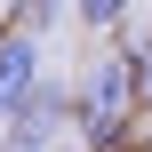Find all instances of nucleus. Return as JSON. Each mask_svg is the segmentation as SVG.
Returning a JSON list of instances; mask_svg holds the SVG:
<instances>
[{
	"mask_svg": "<svg viewBox=\"0 0 152 152\" xmlns=\"http://www.w3.org/2000/svg\"><path fill=\"white\" fill-rule=\"evenodd\" d=\"M128 112H136V48H112V56H96L88 64V80H80V136L88 144H112L120 128H128Z\"/></svg>",
	"mask_w": 152,
	"mask_h": 152,
	"instance_id": "obj_1",
	"label": "nucleus"
},
{
	"mask_svg": "<svg viewBox=\"0 0 152 152\" xmlns=\"http://www.w3.org/2000/svg\"><path fill=\"white\" fill-rule=\"evenodd\" d=\"M32 88H40V40H24L8 24V40H0V120H16L32 104Z\"/></svg>",
	"mask_w": 152,
	"mask_h": 152,
	"instance_id": "obj_2",
	"label": "nucleus"
},
{
	"mask_svg": "<svg viewBox=\"0 0 152 152\" xmlns=\"http://www.w3.org/2000/svg\"><path fill=\"white\" fill-rule=\"evenodd\" d=\"M56 128H64V88H56V80H40V88H32V104L8 120V152H48Z\"/></svg>",
	"mask_w": 152,
	"mask_h": 152,
	"instance_id": "obj_3",
	"label": "nucleus"
},
{
	"mask_svg": "<svg viewBox=\"0 0 152 152\" xmlns=\"http://www.w3.org/2000/svg\"><path fill=\"white\" fill-rule=\"evenodd\" d=\"M8 24H16V32H24V40H40V32H48V24H56V0H24V8H16V16H8Z\"/></svg>",
	"mask_w": 152,
	"mask_h": 152,
	"instance_id": "obj_4",
	"label": "nucleus"
},
{
	"mask_svg": "<svg viewBox=\"0 0 152 152\" xmlns=\"http://www.w3.org/2000/svg\"><path fill=\"white\" fill-rule=\"evenodd\" d=\"M136 112H144V120H152V40H144V48H136Z\"/></svg>",
	"mask_w": 152,
	"mask_h": 152,
	"instance_id": "obj_5",
	"label": "nucleus"
},
{
	"mask_svg": "<svg viewBox=\"0 0 152 152\" xmlns=\"http://www.w3.org/2000/svg\"><path fill=\"white\" fill-rule=\"evenodd\" d=\"M80 24H88V32H104V24H120V0H80Z\"/></svg>",
	"mask_w": 152,
	"mask_h": 152,
	"instance_id": "obj_6",
	"label": "nucleus"
},
{
	"mask_svg": "<svg viewBox=\"0 0 152 152\" xmlns=\"http://www.w3.org/2000/svg\"><path fill=\"white\" fill-rule=\"evenodd\" d=\"M0 40H8V24H0Z\"/></svg>",
	"mask_w": 152,
	"mask_h": 152,
	"instance_id": "obj_7",
	"label": "nucleus"
}]
</instances>
